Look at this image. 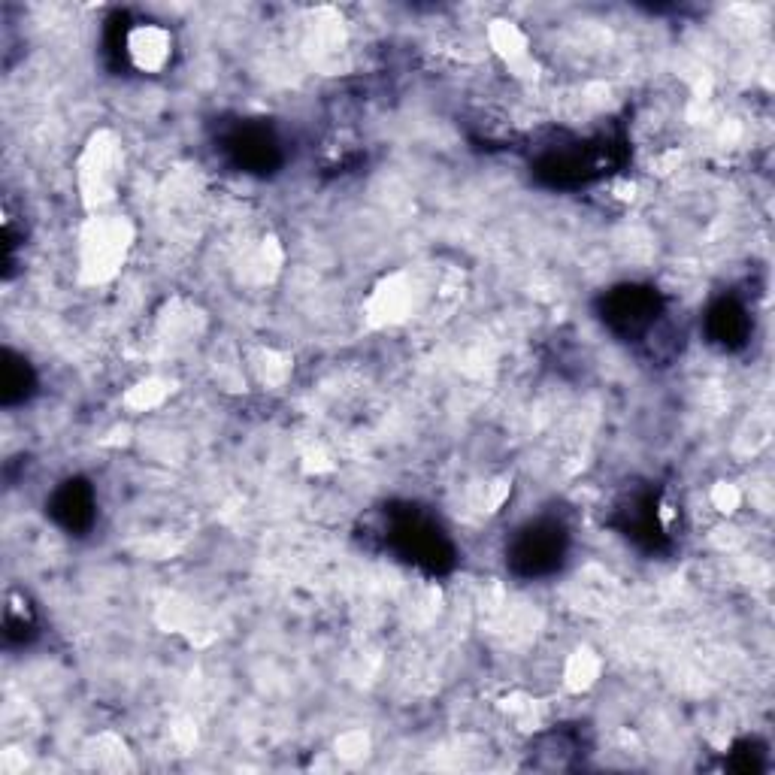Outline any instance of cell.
<instances>
[{"label":"cell","instance_id":"6da1fadb","mask_svg":"<svg viewBox=\"0 0 775 775\" xmlns=\"http://www.w3.org/2000/svg\"><path fill=\"white\" fill-rule=\"evenodd\" d=\"M561 555V539L555 530H530L524 542L518 545V558L527 561L530 570H542L548 561Z\"/></svg>","mask_w":775,"mask_h":775}]
</instances>
